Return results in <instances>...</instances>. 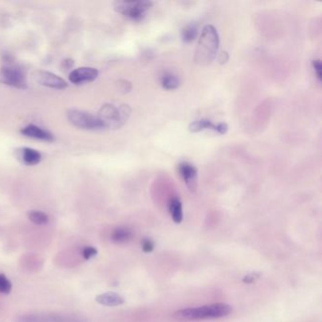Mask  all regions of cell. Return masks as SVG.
I'll use <instances>...</instances> for the list:
<instances>
[{
	"label": "cell",
	"instance_id": "6da1fadb",
	"mask_svg": "<svg viewBox=\"0 0 322 322\" xmlns=\"http://www.w3.org/2000/svg\"><path fill=\"white\" fill-rule=\"evenodd\" d=\"M233 311V307L227 303H213L197 308H186L175 312L173 319L179 322H189L199 320L220 319L227 317Z\"/></svg>",
	"mask_w": 322,
	"mask_h": 322
},
{
	"label": "cell",
	"instance_id": "7a4b0ae2",
	"mask_svg": "<svg viewBox=\"0 0 322 322\" xmlns=\"http://www.w3.org/2000/svg\"><path fill=\"white\" fill-rule=\"evenodd\" d=\"M219 45V36L216 29L207 25L203 28L200 34L198 47L195 53L194 60L200 66L210 65L215 58Z\"/></svg>",
	"mask_w": 322,
	"mask_h": 322
},
{
	"label": "cell",
	"instance_id": "3957f363",
	"mask_svg": "<svg viewBox=\"0 0 322 322\" xmlns=\"http://www.w3.org/2000/svg\"><path fill=\"white\" fill-rule=\"evenodd\" d=\"M131 114V108L128 105L115 107L111 104H106L101 107L99 112V118L104 128L117 129L126 122Z\"/></svg>",
	"mask_w": 322,
	"mask_h": 322
},
{
	"label": "cell",
	"instance_id": "277c9868",
	"mask_svg": "<svg viewBox=\"0 0 322 322\" xmlns=\"http://www.w3.org/2000/svg\"><path fill=\"white\" fill-rule=\"evenodd\" d=\"M153 5V2L149 0L144 1H117L113 4L114 10L126 17L139 21L143 19L146 11H148Z\"/></svg>",
	"mask_w": 322,
	"mask_h": 322
},
{
	"label": "cell",
	"instance_id": "5b68a950",
	"mask_svg": "<svg viewBox=\"0 0 322 322\" xmlns=\"http://www.w3.org/2000/svg\"><path fill=\"white\" fill-rule=\"evenodd\" d=\"M0 81L6 85L17 89H26L28 82L26 74L21 68L8 63L0 70Z\"/></svg>",
	"mask_w": 322,
	"mask_h": 322
},
{
	"label": "cell",
	"instance_id": "8992f818",
	"mask_svg": "<svg viewBox=\"0 0 322 322\" xmlns=\"http://www.w3.org/2000/svg\"><path fill=\"white\" fill-rule=\"evenodd\" d=\"M67 117L74 126L84 130H101L105 129L98 116L79 110H69Z\"/></svg>",
	"mask_w": 322,
	"mask_h": 322
},
{
	"label": "cell",
	"instance_id": "52a82bcc",
	"mask_svg": "<svg viewBox=\"0 0 322 322\" xmlns=\"http://www.w3.org/2000/svg\"><path fill=\"white\" fill-rule=\"evenodd\" d=\"M34 79L38 84L51 89L64 90L67 87V82L64 78L48 71H35L34 73Z\"/></svg>",
	"mask_w": 322,
	"mask_h": 322
},
{
	"label": "cell",
	"instance_id": "ba28073f",
	"mask_svg": "<svg viewBox=\"0 0 322 322\" xmlns=\"http://www.w3.org/2000/svg\"><path fill=\"white\" fill-rule=\"evenodd\" d=\"M99 76V71L94 67H78L69 74V80L74 84L92 82Z\"/></svg>",
	"mask_w": 322,
	"mask_h": 322
},
{
	"label": "cell",
	"instance_id": "9c48e42d",
	"mask_svg": "<svg viewBox=\"0 0 322 322\" xmlns=\"http://www.w3.org/2000/svg\"><path fill=\"white\" fill-rule=\"evenodd\" d=\"M179 172L183 179L187 188L192 192L196 193L198 189V170L197 168L187 162L180 163L179 165Z\"/></svg>",
	"mask_w": 322,
	"mask_h": 322
},
{
	"label": "cell",
	"instance_id": "30bf717a",
	"mask_svg": "<svg viewBox=\"0 0 322 322\" xmlns=\"http://www.w3.org/2000/svg\"><path fill=\"white\" fill-rule=\"evenodd\" d=\"M19 322H85L82 319L76 317H66V316H25L22 317Z\"/></svg>",
	"mask_w": 322,
	"mask_h": 322
},
{
	"label": "cell",
	"instance_id": "8fae6325",
	"mask_svg": "<svg viewBox=\"0 0 322 322\" xmlns=\"http://www.w3.org/2000/svg\"><path fill=\"white\" fill-rule=\"evenodd\" d=\"M21 134L27 137L34 138L37 140H42V141H46V142H52L54 141V136L53 134H50L48 131H45L44 129L31 124L26 126L21 130Z\"/></svg>",
	"mask_w": 322,
	"mask_h": 322
},
{
	"label": "cell",
	"instance_id": "7c38bea8",
	"mask_svg": "<svg viewBox=\"0 0 322 322\" xmlns=\"http://www.w3.org/2000/svg\"><path fill=\"white\" fill-rule=\"evenodd\" d=\"M19 159L27 166H35L41 162L42 154L34 148L23 147L19 152Z\"/></svg>",
	"mask_w": 322,
	"mask_h": 322
},
{
	"label": "cell",
	"instance_id": "4fadbf2b",
	"mask_svg": "<svg viewBox=\"0 0 322 322\" xmlns=\"http://www.w3.org/2000/svg\"><path fill=\"white\" fill-rule=\"evenodd\" d=\"M96 300L104 306H118L121 305L124 302L125 300L122 296L113 293V292H108V293H104L97 296Z\"/></svg>",
	"mask_w": 322,
	"mask_h": 322
},
{
	"label": "cell",
	"instance_id": "5bb4252c",
	"mask_svg": "<svg viewBox=\"0 0 322 322\" xmlns=\"http://www.w3.org/2000/svg\"><path fill=\"white\" fill-rule=\"evenodd\" d=\"M168 209H169V213H170L171 217L174 222L176 224H179L182 221V218H183L182 204L178 198H173L169 201Z\"/></svg>",
	"mask_w": 322,
	"mask_h": 322
},
{
	"label": "cell",
	"instance_id": "9a60e30c",
	"mask_svg": "<svg viewBox=\"0 0 322 322\" xmlns=\"http://www.w3.org/2000/svg\"><path fill=\"white\" fill-rule=\"evenodd\" d=\"M188 129L191 133H200L204 130H211L216 133V124H214L209 119H200L191 123Z\"/></svg>",
	"mask_w": 322,
	"mask_h": 322
},
{
	"label": "cell",
	"instance_id": "2e32d148",
	"mask_svg": "<svg viewBox=\"0 0 322 322\" xmlns=\"http://www.w3.org/2000/svg\"><path fill=\"white\" fill-rule=\"evenodd\" d=\"M133 233L130 229L120 227L115 229L111 233V240L115 243H125L132 239Z\"/></svg>",
	"mask_w": 322,
	"mask_h": 322
},
{
	"label": "cell",
	"instance_id": "e0dca14e",
	"mask_svg": "<svg viewBox=\"0 0 322 322\" xmlns=\"http://www.w3.org/2000/svg\"><path fill=\"white\" fill-rule=\"evenodd\" d=\"M161 84L165 89H177L179 85V80L175 75L171 73H166L161 78Z\"/></svg>",
	"mask_w": 322,
	"mask_h": 322
},
{
	"label": "cell",
	"instance_id": "ac0fdd59",
	"mask_svg": "<svg viewBox=\"0 0 322 322\" xmlns=\"http://www.w3.org/2000/svg\"><path fill=\"white\" fill-rule=\"evenodd\" d=\"M199 34L198 31V27L194 24L188 25L187 27H185L182 32H181V38L183 40V42L185 43H190L192 41H194Z\"/></svg>",
	"mask_w": 322,
	"mask_h": 322
},
{
	"label": "cell",
	"instance_id": "d6986e66",
	"mask_svg": "<svg viewBox=\"0 0 322 322\" xmlns=\"http://www.w3.org/2000/svg\"><path fill=\"white\" fill-rule=\"evenodd\" d=\"M28 216L32 222L35 223L37 225H45L49 220L48 215L45 213L36 211V210H32V211L29 212Z\"/></svg>",
	"mask_w": 322,
	"mask_h": 322
},
{
	"label": "cell",
	"instance_id": "ffe728a7",
	"mask_svg": "<svg viewBox=\"0 0 322 322\" xmlns=\"http://www.w3.org/2000/svg\"><path fill=\"white\" fill-rule=\"evenodd\" d=\"M11 281L6 277L4 274H0V293L2 294H9L11 292Z\"/></svg>",
	"mask_w": 322,
	"mask_h": 322
},
{
	"label": "cell",
	"instance_id": "44dd1931",
	"mask_svg": "<svg viewBox=\"0 0 322 322\" xmlns=\"http://www.w3.org/2000/svg\"><path fill=\"white\" fill-rule=\"evenodd\" d=\"M98 254V250L93 248V247H86L83 250H82V256L84 259L89 260L92 257L96 256Z\"/></svg>",
	"mask_w": 322,
	"mask_h": 322
},
{
	"label": "cell",
	"instance_id": "7402d4cb",
	"mask_svg": "<svg viewBox=\"0 0 322 322\" xmlns=\"http://www.w3.org/2000/svg\"><path fill=\"white\" fill-rule=\"evenodd\" d=\"M312 65H313V67H314V70H315V73H316L317 77H318V78L320 80H322V62L320 60H314L312 62Z\"/></svg>",
	"mask_w": 322,
	"mask_h": 322
},
{
	"label": "cell",
	"instance_id": "603a6c76",
	"mask_svg": "<svg viewBox=\"0 0 322 322\" xmlns=\"http://www.w3.org/2000/svg\"><path fill=\"white\" fill-rule=\"evenodd\" d=\"M142 249L144 252L149 253L154 250V244L150 239H144L142 243Z\"/></svg>",
	"mask_w": 322,
	"mask_h": 322
},
{
	"label": "cell",
	"instance_id": "cb8c5ba5",
	"mask_svg": "<svg viewBox=\"0 0 322 322\" xmlns=\"http://www.w3.org/2000/svg\"><path fill=\"white\" fill-rule=\"evenodd\" d=\"M228 125L226 123L221 122L216 124V133L219 134H227L228 132Z\"/></svg>",
	"mask_w": 322,
	"mask_h": 322
},
{
	"label": "cell",
	"instance_id": "d4e9b609",
	"mask_svg": "<svg viewBox=\"0 0 322 322\" xmlns=\"http://www.w3.org/2000/svg\"><path fill=\"white\" fill-rule=\"evenodd\" d=\"M73 65H74V62L71 59H67V60L63 61V67L65 68H71L73 67Z\"/></svg>",
	"mask_w": 322,
	"mask_h": 322
},
{
	"label": "cell",
	"instance_id": "484cf974",
	"mask_svg": "<svg viewBox=\"0 0 322 322\" xmlns=\"http://www.w3.org/2000/svg\"><path fill=\"white\" fill-rule=\"evenodd\" d=\"M228 59H229V56L227 54V52H223V53H221L220 56H219V62H220L221 64L226 63V62L228 61Z\"/></svg>",
	"mask_w": 322,
	"mask_h": 322
},
{
	"label": "cell",
	"instance_id": "4316f807",
	"mask_svg": "<svg viewBox=\"0 0 322 322\" xmlns=\"http://www.w3.org/2000/svg\"><path fill=\"white\" fill-rule=\"evenodd\" d=\"M254 280H255V278L253 277V275H248L243 279V282L247 284H251V283H253Z\"/></svg>",
	"mask_w": 322,
	"mask_h": 322
}]
</instances>
